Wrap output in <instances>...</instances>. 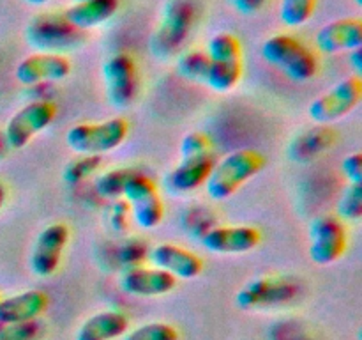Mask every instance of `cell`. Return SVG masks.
Masks as SVG:
<instances>
[{
    "mask_svg": "<svg viewBox=\"0 0 362 340\" xmlns=\"http://www.w3.org/2000/svg\"><path fill=\"white\" fill-rule=\"evenodd\" d=\"M265 156L255 149H237L214 162L205 183L207 195L216 202L232 198L247 181L264 170Z\"/></svg>",
    "mask_w": 362,
    "mask_h": 340,
    "instance_id": "cell-1",
    "label": "cell"
},
{
    "mask_svg": "<svg viewBox=\"0 0 362 340\" xmlns=\"http://www.w3.org/2000/svg\"><path fill=\"white\" fill-rule=\"evenodd\" d=\"M262 57L293 81H308L318 73V59L313 50L292 34H276L265 39Z\"/></svg>",
    "mask_w": 362,
    "mask_h": 340,
    "instance_id": "cell-2",
    "label": "cell"
},
{
    "mask_svg": "<svg viewBox=\"0 0 362 340\" xmlns=\"http://www.w3.org/2000/svg\"><path fill=\"white\" fill-rule=\"evenodd\" d=\"M127 135L129 123L124 117H112L101 123L74 124L67 130L66 144L76 154L101 156L120 147Z\"/></svg>",
    "mask_w": 362,
    "mask_h": 340,
    "instance_id": "cell-3",
    "label": "cell"
},
{
    "mask_svg": "<svg viewBox=\"0 0 362 340\" xmlns=\"http://www.w3.org/2000/svg\"><path fill=\"white\" fill-rule=\"evenodd\" d=\"M300 294V282L285 275L258 276L244 283L235 294L240 310H269L292 303Z\"/></svg>",
    "mask_w": 362,
    "mask_h": 340,
    "instance_id": "cell-4",
    "label": "cell"
},
{
    "mask_svg": "<svg viewBox=\"0 0 362 340\" xmlns=\"http://www.w3.org/2000/svg\"><path fill=\"white\" fill-rule=\"evenodd\" d=\"M197 20L194 0H168L163 9V20L152 38V52L161 59H170L187 41Z\"/></svg>",
    "mask_w": 362,
    "mask_h": 340,
    "instance_id": "cell-5",
    "label": "cell"
},
{
    "mask_svg": "<svg viewBox=\"0 0 362 340\" xmlns=\"http://www.w3.org/2000/svg\"><path fill=\"white\" fill-rule=\"evenodd\" d=\"M362 99V78L357 74L346 76L332 85L329 91L315 98L308 106V115L320 126L336 123L359 106Z\"/></svg>",
    "mask_w": 362,
    "mask_h": 340,
    "instance_id": "cell-6",
    "label": "cell"
},
{
    "mask_svg": "<svg viewBox=\"0 0 362 340\" xmlns=\"http://www.w3.org/2000/svg\"><path fill=\"white\" fill-rule=\"evenodd\" d=\"M55 117L57 106L52 101L35 99L23 105L9 117L2 131L7 149H23L35 135L42 133L55 120Z\"/></svg>",
    "mask_w": 362,
    "mask_h": 340,
    "instance_id": "cell-7",
    "label": "cell"
},
{
    "mask_svg": "<svg viewBox=\"0 0 362 340\" xmlns=\"http://www.w3.org/2000/svg\"><path fill=\"white\" fill-rule=\"evenodd\" d=\"M349 248V230L336 215H322L310 225V259L318 266L338 262Z\"/></svg>",
    "mask_w": 362,
    "mask_h": 340,
    "instance_id": "cell-8",
    "label": "cell"
},
{
    "mask_svg": "<svg viewBox=\"0 0 362 340\" xmlns=\"http://www.w3.org/2000/svg\"><path fill=\"white\" fill-rule=\"evenodd\" d=\"M122 198L129 205L131 216L140 229H156L165 218V204L159 197L158 184L144 172H136L127 181Z\"/></svg>",
    "mask_w": 362,
    "mask_h": 340,
    "instance_id": "cell-9",
    "label": "cell"
},
{
    "mask_svg": "<svg viewBox=\"0 0 362 340\" xmlns=\"http://www.w3.org/2000/svg\"><path fill=\"white\" fill-rule=\"evenodd\" d=\"M81 34L83 32L67 23L62 14H41L27 27L28 45L37 48V52L46 53H62L76 48L81 41Z\"/></svg>",
    "mask_w": 362,
    "mask_h": 340,
    "instance_id": "cell-10",
    "label": "cell"
},
{
    "mask_svg": "<svg viewBox=\"0 0 362 340\" xmlns=\"http://www.w3.org/2000/svg\"><path fill=\"white\" fill-rule=\"evenodd\" d=\"M103 81L106 98L117 110H124L134 103L138 96V66L127 53H115L103 64Z\"/></svg>",
    "mask_w": 362,
    "mask_h": 340,
    "instance_id": "cell-11",
    "label": "cell"
},
{
    "mask_svg": "<svg viewBox=\"0 0 362 340\" xmlns=\"http://www.w3.org/2000/svg\"><path fill=\"white\" fill-rule=\"evenodd\" d=\"M69 236V227L62 222L49 223L37 234L30 251V269L35 276L48 278L59 269Z\"/></svg>",
    "mask_w": 362,
    "mask_h": 340,
    "instance_id": "cell-12",
    "label": "cell"
},
{
    "mask_svg": "<svg viewBox=\"0 0 362 340\" xmlns=\"http://www.w3.org/2000/svg\"><path fill=\"white\" fill-rule=\"evenodd\" d=\"M71 62L64 53L35 52L18 62L14 76L21 85L34 87L46 81H60L69 76Z\"/></svg>",
    "mask_w": 362,
    "mask_h": 340,
    "instance_id": "cell-13",
    "label": "cell"
},
{
    "mask_svg": "<svg viewBox=\"0 0 362 340\" xmlns=\"http://www.w3.org/2000/svg\"><path fill=\"white\" fill-rule=\"evenodd\" d=\"M262 243V232L251 225H218L204 234L202 244L218 255H240L255 250Z\"/></svg>",
    "mask_w": 362,
    "mask_h": 340,
    "instance_id": "cell-14",
    "label": "cell"
},
{
    "mask_svg": "<svg viewBox=\"0 0 362 340\" xmlns=\"http://www.w3.org/2000/svg\"><path fill=\"white\" fill-rule=\"evenodd\" d=\"M179 280L159 268L129 266L122 271L119 285L122 293L136 298H159L170 294L177 287Z\"/></svg>",
    "mask_w": 362,
    "mask_h": 340,
    "instance_id": "cell-15",
    "label": "cell"
},
{
    "mask_svg": "<svg viewBox=\"0 0 362 340\" xmlns=\"http://www.w3.org/2000/svg\"><path fill=\"white\" fill-rule=\"evenodd\" d=\"M214 166V156H184L180 162L165 176V188L170 193L184 195L205 186Z\"/></svg>",
    "mask_w": 362,
    "mask_h": 340,
    "instance_id": "cell-16",
    "label": "cell"
},
{
    "mask_svg": "<svg viewBox=\"0 0 362 340\" xmlns=\"http://www.w3.org/2000/svg\"><path fill=\"white\" fill-rule=\"evenodd\" d=\"M152 266L165 269L177 280H193L204 271V261L200 255L173 243H159L148 251Z\"/></svg>",
    "mask_w": 362,
    "mask_h": 340,
    "instance_id": "cell-17",
    "label": "cell"
},
{
    "mask_svg": "<svg viewBox=\"0 0 362 340\" xmlns=\"http://www.w3.org/2000/svg\"><path fill=\"white\" fill-rule=\"evenodd\" d=\"M315 45L322 53H341L362 48V21L359 18H339L329 21L315 35Z\"/></svg>",
    "mask_w": 362,
    "mask_h": 340,
    "instance_id": "cell-18",
    "label": "cell"
},
{
    "mask_svg": "<svg viewBox=\"0 0 362 340\" xmlns=\"http://www.w3.org/2000/svg\"><path fill=\"white\" fill-rule=\"evenodd\" d=\"M49 298L41 289H28L13 296L0 298V324H20L37 321L46 312Z\"/></svg>",
    "mask_w": 362,
    "mask_h": 340,
    "instance_id": "cell-19",
    "label": "cell"
},
{
    "mask_svg": "<svg viewBox=\"0 0 362 340\" xmlns=\"http://www.w3.org/2000/svg\"><path fill=\"white\" fill-rule=\"evenodd\" d=\"M119 6L120 0H81L67 7L62 16L76 30L85 32L112 20L119 11Z\"/></svg>",
    "mask_w": 362,
    "mask_h": 340,
    "instance_id": "cell-20",
    "label": "cell"
},
{
    "mask_svg": "<svg viewBox=\"0 0 362 340\" xmlns=\"http://www.w3.org/2000/svg\"><path fill=\"white\" fill-rule=\"evenodd\" d=\"M129 329V319L119 310H101L88 315L76 329L74 340H117Z\"/></svg>",
    "mask_w": 362,
    "mask_h": 340,
    "instance_id": "cell-21",
    "label": "cell"
},
{
    "mask_svg": "<svg viewBox=\"0 0 362 340\" xmlns=\"http://www.w3.org/2000/svg\"><path fill=\"white\" fill-rule=\"evenodd\" d=\"M336 133L327 126H318L313 131L303 133L290 145V158L299 162H310L327 151L332 144H336Z\"/></svg>",
    "mask_w": 362,
    "mask_h": 340,
    "instance_id": "cell-22",
    "label": "cell"
},
{
    "mask_svg": "<svg viewBox=\"0 0 362 340\" xmlns=\"http://www.w3.org/2000/svg\"><path fill=\"white\" fill-rule=\"evenodd\" d=\"M243 60H237V62H211L209 60L207 73H205L202 84L211 91L225 94L239 85L240 78H243Z\"/></svg>",
    "mask_w": 362,
    "mask_h": 340,
    "instance_id": "cell-23",
    "label": "cell"
},
{
    "mask_svg": "<svg viewBox=\"0 0 362 340\" xmlns=\"http://www.w3.org/2000/svg\"><path fill=\"white\" fill-rule=\"evenodd\" d=\"M207 53L211 62H237L243 60V46L237 35L230 32H218L207 42Z\"/></svg>",
    "mask_w": 362,
    "mask_h": 340,
    "instance_id": "cell-24",
    "label": "cell"
},
{
    "mask_svg": "<svg viewBox=\"0 0 362 340\" xmlns=\"http://www.w3.org/2000/svg\"><path fill=\"white\" fill-rule=\"evenodd\" d=\"M138 170L134 169H110L103 172L101 176L95 179V191L101 195L103 198H110V200H119L122 198L124 188H126L127 181L136 174Z\"/></svg>",
    "mask_w": 362,
    "mask_h": 340,
    "instance_id": "cell-25",
    "label": "cell"
},
{
    "mask_svg": "<svg viewBox=\"0 0 362 340\" xmlns=\"http://www.w3.org/2000/svg\"><path fill=\"white\" fill-rule=\"evenodd\" d=\"M318 0H281L279 20L290 28H299L313 18Z\"/></svg>",
    "mask_w": 362,
    "mask_h": 340,
    "instance_id": "cell-26",
    "label": "cell"
},
{
    "mask_svg": "<svg viewBox=\"0 0 362 340\" xmlns=\"http://www.w3.org/2000/svg\"><path fill=\"white\" fill-rule=\"evenodd\" d=\"M120 340H180V333L170 322L152 321L127 329Z\"/></svg>",
    "mask_w": 362,
    "mask_h": 340,
    "instance_id": "cell-27",
    "label": "cell"
},
{
    "mask_svg": "<svg viewBox=\"0 0 362 340\" xmlns=\"http://www.w3.org/2000/svg\"><path fill=\"white\" fill-rule=\"evenodd\" d=\"M209 67V57L205 52L200 50H193V52H186L179 57L177 60V73L180 76L187 78L193 81H204L205 73Z\"/></svg>",
    "mask_w": 362,
    "mask_h": 340,
    "instance_id": "cell-28",
    "label": "cell"
},
{
    "mask_svg": "<svg viewBox=\"0 0 362 340\" xmlns=\"http://www.w3.org/2000/svg\"><path fill=\"white\" fill-rule=\"evenodd\" d=\"M101 166V156H85L78 154V158H74L73 162H69L64 169V181H66L69 186L81 183V181L88 179L90 176H94L95 170H99Z\"/></svg>",
    "mask_w": 362,
    "mask_h": 340,
    "instance_id": "cell-29",
    "label": "cell"
},
{
    "mask_svg": "<svg viewBox=\"0 0 362 340\" xmlns=\"http://www.w3.org/2000/svg\"><path fill=\"white\" fill-rule=\"evenodd\" d=\"M336 216L343 222H357L362 218V184H349L343 190Z\"/></svg>",
    "mask_w": 362,
    "mask_h": 340,
    "instance_id": "cell-30",
    "label": "cell"
},
{
    "mask_svg": "<svg viewBox=\"0 0 362 340\" xmlns=\"http://www.w3.org/2000/svg\"><path fill=\"white\" fill-rule=\"evenodd\" d=\"M45 335V326L39 321L6 324L0 328V340H41Z\"/></svg>",
    "mask_w": 362,
    "mask_h": 340,
    "instance_id": "cell-31",
    "label": "cell"
},
{
    "mask_svg": "<svg viewBox=\"0 0 362 340\" xmlns=\"http://www.w3.org/2000/svg\"><path fill=\"white\" fill-rule=\"evenodd\" d=\"M212 152V138L204 131H189L182 137L179 147V156H200L211 154Z\"/></svg>",
    "mask_w": 362,
    "mask_h": 340,
    "instance_id": "cell-32",
    "label": "cell"
},
{
    "mask_svg": "<svg viewBox=\"0 0 362 340\" xmlns=\"http://www.w3.org/2000/svg\"><path fill=\"white\" fill-rule=\"evenodd\" d=\"M341 172L350 184H362V152L346 156L341 162Z\"/></svg>",
    "mask_w": 362,
    "mask_h": 340,
    "instance_id": "cell-33",
    "label": "cell"
},
{
    "mask_svg": "<svg viewBox=\"0 0 362 340\" xmlns=\"http://www.w3.org/2000/svg\"><path fill=\"white\" fill-rule=\"evenodd\" d=\"M131 215L129 211V205H127V202L124 200H115L112 204V208H110V215H108V222L110 225H112L113 230H117V232H120V230L126 229L127 225V216Z\"/></svg>",
    "mask_w": 362,
    "mask_h": 340,
    "instance_id": "cell-34",
    "label": "cell"
},
{
    "mask_svg": "<svg viewBox=\"0 0 362 340\" xmlns=\"http://www.w3.org/2000/svg\"><path fill=\"white\" fill-rule=\"evenodd\" d=\"M349 62H350V67L356 71L357 76H361V73H362V48H357V50H352V52H349Z\"/></svg>",
    "mask_w": 362,
    "mask_h": 340,
    "instance_id": "cell-35",
    "label": "cell"
},
{
    "mask_svg": "<svg viewBox=\"0 0 362 340\" xmlns=\"http://www.w3.org/2000/svg\"><path fill=\"white\" fill-rule=\"evenodd\" d=\"M264 2L265 0H235L237 7H239L243 13H253V11H257Z\"/></svg>",
    "mask_w": 362,
    "mask_h": 340,
    "instance_id": "cell-36",
    "label": "cell"
},
{
    "mask_svg": "<svg viewBox=\"0 0 362 340\" xmlns=\"http://www.w3.org/2000/svg\"><path fill=\"white\" fill-rule=\"evenodd\" d=\"M6 197H7L6 186H4V184L0 183V209H2L4 204H6Z\"/></svg>",
    "mask_w": 362,
    "mask_h": 340,
    "instance_id": "cell-37",
    "label": "cell"
},
{
    "mask_svg": "<svg viewBox=\"0 0 362 340\" xmlns=\"http://www.w3.org/2000/svg\"><path fill=\"white\" fill-rule=\"evenodd\" d=\"M6 151H7V145H6V140H4L2 131H0V158H4Z\"/></svg>",
    "mask_w": 362,
    "mask_h": 340,
    "instance_id": "cell-38",
    "label": "cell"
},
{
    "mask_svg": "<svg viewBox=\"0 0 362 340\" xmlns=\"http://www.w3.org/2000/svg\"><path fill=\"white\" fill-rule=\"evenodd\" d=\"M25 4H28V6H45L46 2H48V0H23Z\"/></svg>",
    "mask_w": 362,
    "mask_h": 340,
    "instance_id": "cell-39",
    "label": "cell"
},
{
    "mask_svg": "<svg viewBox=\"0 0 362 340\" xmlns=\"http://www.w3.org/2000/svg\"><path fill=\"white\" fill-rule=\"evenodd\" d=\"M354 2H356L357 6H362V0H354Z\"/></svg>",
    "mask_w": 362,
    "mask_h": 340,
    "instance_id": "cell-40",
    "label": "cell"
},
{
    "mask_svg": "<svg viewBox=\"0 0 362 340\" xmlns=\"http://www.w3.org/2000/svg\"><path fill=\"white\" fill-rule=\"evenodd\" d=\"M76 2H81V0H76Z\"/></svg>",
    "mask_w": 362,
    "mask_h": 340,
    "instance_id": "cell-41",
    "label": "cell"
},
{
    "mask_svg": "<svg viewBox=\"0 0 362 340\" xmlns=\"http://www.w3.org/2000/svg\"><path fill=\"white\" fill-rule=\"evenodd\" d=\"M0 298H2V296H0Z\"/></svg>",
    "mask_w": 362,
    "mask_h": 340,
    "instance_id": "cell-42",
    "label": "cell"
}]
</instances>
